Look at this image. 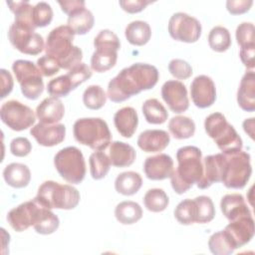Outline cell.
<instances>
[{"label":"cell","instance_id":"25","mask_svg":"<svg viewBox=\"0 0 255 255\" xmlns=\"http://www.w3.org/2000/svg\"><path fill=\"white\" fill-rule=\"evenodd\" d=\"M114 124L118 132L127 138L133 135L138 125V116L132 107H124L114 116Z\"/></svg>","mask_w":255,"mask_h":255},{"label":"cell","instance_id":"19","mask_svg":"<svg viewBox=\"0 0 255 255\" xmlns=\"http://www.w3.org/2000/svg\"><path fill=\"white\" fill-rule=\"evenodd\" d=\"M31 135L42 146H55L65 139L66 127L63 124L39 123L31 128Z\"/></svg>","mask_w":255,"mask_h":255},{"label":"cell","instance_id":"50","mask_svg":"<svg viewBox=\"0 0 255 255\" xmlns=\"http://www.w3.org/2000/svg\"><path fill=\"white\" fill-rule=\"evenodd\" d=\"M120 5L122 9L128 13L134 14L145 9L147 5L152 3L150 0H121Z\"/></svg>","mask_w":255,"mask_h":255},{"label":"cell","instance_id":"4","mask_svg":"<svg viewBox=\"0 0 255 255\" xmlns=\"http://www.w3.org/2000/svg\"><path fill=\"white\" fill-rule=\"evenodd\" d=\"M80 197V192L76 187L54 180H46L39 186L35 199L49 209L70 210L79 204Z\"/></svg>","mask_w":255,"mask_h":255},{"label":"cell","instance_id":"16","mask_svg":"<svg viewBox=\"0 0 255 255\" xmlns=\"http://www.w3.org/2000/svg\"><path fill=\"white\" fill-rule=\"evenodd\" d=\"M39 206V202L34 198L12 208L7 214L9 225L17 232H22L33 226Z\"/></svg>","mask_w":255,"mask_h":255},{"label":"cell","instance_id":"39","mask_svg":"<svg viewBox=\"0 0 255 255\" xmlns=\"http://www.w3.org/2000/svg\"><path fill=\"white\" fill-rule=\"evenodd\" d=\"M107 95L104 89L99 85L89 86L83 94V103L90 110H99L107 102Z\"/></svg>","mask_w":255,"mask_h":255},{"label":"cell","instance_id":"52","mask_svg":"<svg viewBox=\"0 0 255 255\" xmlns=\"http://www.w3.org/2000/svg\"><path fill=\"white\" fill-rule=\"evenodd\" d=\"M0 75H1V99H4L12 92L14 81L10 72L5 69L0 70Z\"/></svg>","mask_w":255,"mask_h":255},{"label":"cell","instance_id":"42","mask_svg":"<svg viewBox=\"0 0 255 255\" xmlns=\"http://www.w3.org/2000/svg\"><path fill=\"white\" fill-rule=\"evenodd\" d=\"M53 19V10L47 2H38L33 6L32 21L35 28H43L48 26Z\"/></svg>","mask_w":255,"mask_h":255},{"label":"cell","instance_id":"43","mask_svg":"<svg viewBox=\"0 0 255 255\" xmlns=\"http://www.w3.org/2000/svg\"><path fill=\"white\" fill-rule=\"evenodd\" d=\"M47 91L52 97L60 98L67 97L71 91H73L72 83L67 75L59 76L52 79L47 85Z\"/></svg>","mask_w":255,"mask_h":255},{"label":"cell","instance_id":"21","mask_svg":"<svg viewBox=\"0 0 255 255\" xmlns=\"http://www.w3.org/2000/svg\"><path fill=\"white\" fill-rule=\"evenodd\" d=\"M65 115V107L62 101L56 97L44 99L36 109V117L40 123L47 125L58 124Z\"/></svg>","mask_w":255,"mask_h":255},{"label":"cell","instance_id":"13","mask_svg":"<svg viewBox=\"0 0 255 255\" xmlns=\"http://www.w3.org/2000/svg\"><path fill=\"white\" fill-rule=\"evenodd\" d=\"M168 33L176 41L184 43H194L200 36L202 27L200 22L183 12L174 13L168 21Z\"/></svg>","mask_w":255,"mask_h":255},{"label":"cell","instance_id":"18","mask_svg":"<svg viewBox=\"0 0 255 255\" xmlns=\"http://www.w3.org/2000/svg\"><path fill=\"white\" fill-rule=\"evenodd\" d=\"M224 163L225 156L223 152L206 155L202 159L203 174L199 183L196 184L197 187L206 189L214 182H221L224 172Z\"/></svg>","mask_w":255,"mask_h":255},{"label":"cell","instance_id":"30","mask_svg":"<svg viewBox=\"0 0 255 255\" xmlns=\"http://www.w3.org/2000/svg\"><path fill=\"white\" fill-rule=\"evenodd\" d=\"M142 185V178L135 171H125L120 173L115 180V188L117 192L129 196L135 194Z\"/></svg>","mask_w":255,"mask_h":255},{"label":"cell","instance_id":"38","mask_svg":"<svg viewBox=\"0 0 255 255\" xmlns=\"http://www.w3.org/2000/svg\"><path fill=\"white\" fill-rule=\"evenodd\" d=\"M208 247L214 255H229L235 250L224 230L213 233L208 240Z\"/></svg>","mask_w":255,"mask_h":255},{"label":"cell","instance_id":"24","mask_svg":"<svg viewBox=\"0 0 255 255\" xmlns=\"http://www.w3.org/2000/svg\"><path fill=\"white\" fill-rule=\"evenodd\" d=\"M220 208L223 215L229 220H235L241 216L252 215L244 197L240 193L225 194L220 201Z\"/></svg>","mask_w":255,"mask_h":255},{"label":"cell","instance_id":"29","mask_svg":"<svg viewBox=\"0 0 255 255\" xmlns=\"http://www.w3.org/2000/svg\"><path fill=\"white\" fill-rule=\"evenodd\" d=\"M125 36L131 45L143 46L151 37V29L147 22L135 20L128 24L125 30Z\"/></svg>","mask_w":255,"mask_h":255},{"label":"cell","instance_id":"1","mask_svg":"<svg viewBox=\"0 0 255 255\" xmlns=\"http://www.w3.org/2000/svg\"><path fill=\"white\" fill-rule=\"evenodd\" d=\"M158 77L156 67L145 63L132 64L110 81L107 96L114 103L125 102L142 91L152 89Z\"/></svg>","mask_w":255,"mask_h":255},{"label":"cell","instance_id":"34","mask_svg":"<svg viewBox=\"0 0 255 255\" xmlns=\"http://www.w3.org/2000/svg\"><path fill=\"white\" fill-rule=\"evenodd\" d=\"M144 207L151 212H161L169 204V198L161 188H151L143 196Z\"/></svg>","mask_w":255,"mask_h":255},{"label":"cell","instance_id":"7","mask_svg":"<svg viewBox=\"0 0 255 255\" xmlns=\"http://www.w3.org/2000/svg\"><path fill=\"white\" fill-rule=\"evenodd\" d=\"M95 52L91 58V68L103 73L116 66L118 51L121 48L119 37L111 30L104 29L94 39Z\"/></svg>","mask_w":255,"mask_h":255},{"label":"cell","instance_id":"46","mask_svg":"<svg viewBox=\"0 0 255 255\" xmlns=\"http://www.w3.org/2000/svg\"><path fill=\"white\" fill-rule=\"evenodd\" d=\"M168 71L178 80L188 79L193 73L191 66L182 59H172L168 64Z\"/></svg>","mask_w":255,"mask_h":255},{"label":"cell","instance_id":"5","mask_svg":"<svg viewBox=\"0 0 255 255\" xmlns=\"http://www.w3.org/2000/svg\"><path fill=\"white\" fill-rule=\"evenodd\" d=\"M75 139L94 150H105L111 144L112 133L108 124L101 118H83L73 126Z\"/></svg>","mask_w":255,"mask_h":255},{"label":"cell","instance_id":"51","mask_svg":"<svg viewBox=\"0 0 255 255\" xmlns=\"http://www.w3.org/2000/svg\"><path fill=\"white\" fill-rule=\"evenodd\" d=\"M254 54H255V45H249V46L240 48L239 56H240L241 62L249 70H253L255 66Z\"/></svg>","mask_w":255,"mask_h":255},{"label":"cell","instance_id":"31","mask_svg":"<svg viewBox=\"0 0 255 255\" xmlns=\"http://www.w3.org/2000/svg\"><path fill=\"white\" fill-rule=\"evenodd\" d=\"M115 216L120 223L130 225L142 217V208L137 202L130 200L122 201L115 208Z\"/></svg>","mask_w":255,"mask_h":255},{"label":"cell","instance_id":"17","mask_svg":"<svg viewBox=\"0 0 255 255\" xmlns=\"http://www.w3.org/2000/svg\"><path fill=\"white\" fill-rule=\"evenodd\" d=\"M224 231L235 249L244 246L254 236L255 228L252 215L241 216L230 221L224 228Z\"/></svg>","mask_w":255,"mask_h":255},{"label":"cell","instance_id":"53","mask_svg":"<svg viewBox=\"0 0 255 255\" xmlns=\"http://www.w3.org/2000/svg\"><path fill=\"white\" fill-rule=\"evenodd\" d=\"M59 5L61 6V9L64 13L66 14H70L71 12H73L74 10L81 8V7H85L86 3L83 0H70V1H58Z\"/></svg>","mask_w":255,"mask_h":255},{"label":"cell","instance_id":"12","mask_svg":"<svg viewBox=\"0 0 255 255\" xmlns=\"http://www.w3.org/2000/svg\"><path fill=\"white\" fill-rule=\"evenodd\" d=\"M0 118L9 128L15 131L27 129L36 121L33 110L16 100L7 101L1 106Z\"/></svg>","mask_w":255,"mask_h":255},{"label":"cell","instance_id":"41","mask_svg":"<svg viewBox=\"0 0 255 255\" xmlns=\"http://www.w3.org/2000/svg\"><path fill=\"white\" fill-rule=\"evenodd\" d=\"M197 206L196 223L204 224L213 220L215 216V207L209 196L200 195L194 198Z\"/></svg>","mask_w":255,"mask_h":255},{"label":"cell","instance_id":"8","mask_svg":"<svg viewBox=\"0 0 255 255\" xmlns=\"http://www.w3.org/2000/svg\"><path fill=\"white\" fill-rule=\"evenodd\" d=\"M224 172L221 182L227 188L242 189L252 174L250 154L240 149L224 153Z\"/></svg>","mask_w":255,"mask_h":255},{"label":"cell","instance_id":"23","mask_svg":"<svg viewBox=\"0 0 255 255\" xmlns=\"http://www.w3.org/2000/svg\"><path fill=\"white\" fill-rule=\"evenodd\" d=\"M237 103L245 112L251 113L255 110V73L253 70L247 71L240 81Z\"/></svg>","mask_w":255,"mask_h":255},{"label":"cell","instance_id":"36","mask_svg":"<svg viewBox=\"0 0 255 255\" xmlns=\"http://www.w3.org/2000/svg\"><path fill=\"white\" fill-rule=\"evenodd\" d=\"M208 44L215 52L222 53L227 51L231 46V36L228 29L223 26L213 27L208 34Z\"/></svg>","mask_w":255,"mask_h":255},{"label":"cell","instance_id":"3","mask_svg":"<svg viewBox=\"0 0 255 255\" xmlns=\"http://www.w3.org/2000/svg\"><path fill=\"white\" fill-rule=\"evenodd\" d=\"M75 33L68 25L54 28L47 36L45 44L46 55L57 60L60 67L70 70L83 59V51L73 45Z\"/></svg>","mask_w":255,"mask_h":255},{"label":"cell","instance_id":"10","mask_svg":"<svg viewBox=\"0 0 255 255\" xmlns=\"http://www.w3.org/2000/svg\"><path fill=\"white\" fill-rule=\"evenodd\" d=\"M12 71L25 98L34 101L42 95L43 75L37 65L28 60H17L12 64Z\"/></svg>","mask_w":255,"mask_h":255},{"label":"cell","instance_id":"54","mask_svg":"<svg viewBox=\"0 0 255 255\" xmlns=\"http://www.w3.org/2000/svg\"><path fill=\"white\" fill-rule=\"evenodd\" d=\"M243 128L245 132L253 139L254 138V118L246 119L243 122Z\"/></svg>","mask_w":255,"mask_h":255},{"label":"cell","instance_id":"28","mask_svg":"<svg viewBox=\"0 0 255 255\" xmlns=\"http://www.w3.org/2000/svg\"><path fill=\"white\" fill-rule=\"evenodd\" d=\"M67 22L75 35H85L93 28L95 18L89 9L81 7L68 15Z\"/></svg>","mask_w":255,"mask_h":255},{"label":"cell","instance_id":"2","mask_svg":"<svg viewBox=\"0 0 255 255\" xmlns=\"http://www.w3.org/2000/svg\"><path fill=\"white\" fill-rule=\"evenodd\" d=\"M177 167L170 176L172 189L177 194L185 193L194 183L198 184L203 174L202 153L194 145H185L176 151Z\"/></svg>","mask_w":255,"mask_h":255},{"label":"cell","instance_id":"15","mask_svg":"<svg viewBox=\"0 0 255 255\" xmlns=\"http://www.w3.org/2000/svg\"><path fill=\"white\" fill-rule=\"evenodd\" d=\"M190 96L199 109L211 107L216 100V88L213 80L206 75H199L190 84Z\"/></svg>","mask_w":255,"mask_h":255},{"label":"cell","instance_id":"14","mask_svg":"<svg viewBox=\"0 0 255 255\" xmlns=\"http://www.w3.org/2000/svg\"><path fill=\"white\" fill-rule=\"evenodd\" d=\"M161 97L169 110L175 114H181L189 107L186 87L180 81L169 80L165 82L161 87Z\"/></svg>","mask_w":255,"mask_h":255},{"label":"cell","instance_id":"37","mask_svg":"<svg viewBox=\"0 0 255 255\" xmlns=\"http://www.w3.org/2000/svg\"><path fill=\"white\" fill-rule=\"evenodd\" d=\"M175 219L183 225H190L196 223L197 206L194 199L186 198L180 201L174 209Z\"/></svg>","mask_w":255,"mask_h":255},{"label":"cell","instance_id":"22","mask_svg":"<svg viewBox=\"0 0 255 255\" xmlns=\"http://www.w3.org/2000/svg\"><path fill=\"white\" fill-rule=\"evenodd\" d=\"M170 142V136L163 129H146L137 137L138 147L145 152L162 151Z\"/></svg>","mask_w":255,"mask_h":255},{"label":"cell","instance_id":"6","mask_svg":"<svg viewBox=\"0 0 255 255\" xmlns=\"http://www.w3.org/2000/svg\"><path fill=\"white\" fill-rule=\"evenodd\" d=\"M204 128L223 153L242 149V138L221 113L210 114L204 121Z\"/></svg>","mask_w":255,"mask_h":255},{"label":"cell","instance_id":"44","mask_svg":"<svg viewBox=\"0 0 255 255\" xmlns=\"http://www.w3.org/2000/svg\"><path fill=\"white\" fill-rule=\"evenodd\" d=\"M72 83L73 90L92 77V70L85 63L81 62L71 68L66 74Z\"/></svg>","mask_w":255,"mask_h":255},{"label":"cell","instance_id":"48","mask_svg":"<svg viewBox=\"0 0 255 255\" xmlns=\"http://www.w3.org/2000/svg\"><path fill=\"white\" fill-rule=\"evenodd\" d=\"M32 144L27 137H15L10 142V151L13 155L23 157L31 152Z\"/></svg>","mask_w":255,"mask_h":255},{"label":"cell","instance_id":"32","mask_svg":"<svg viewBox=\"0 0 255 255\" xmlns=\"http://www.w3.org/2000/svg\"><path fill=\"white\" fill-rule=\"evenodd\" d=\"M168 129L176 139H185L194 135L195 124L186 116H176L168 122Z\"/></svg>","mask_w":255,"mask_h":255},{"label":"cell","instance_id":"35","mask_svg":"<svg viewBox=\"0 0 255 255\" xmlns=\"http://www.w3.org/2000/svg\"><path fill=\"white\" fill-rule=\"evenodd\" d=\"M90 172L94 179L99 180L108 174L111 168L110 157L102 150H97L90 155Z\"/></svg>","mask_w":255,"mask_h":255},{"label":"cell","instance_id":"45","mask_svg":"<svg viewBox=\"0 0 255 255\" xmlns=\"http://www.w3.org/2000/svg\"><path fill=\"white\" fill-rule=\"evenodd\" d=\"M255 29L251 22H243L239 24L236 28L235 36L237 44L241 47L255 45Z\"/></svg>","mask_w":255,"mask_h":255},{"label":"cell","instance_id":"49","mask_svg":"<svg viewBox=\"0 0 255 255\" xmlns=\"http://www.w3.org/2000/svg\"><path fill=\"white\" fill-rule=\"evenodd\" d=\"M253 5L252 0H228L226 2V8L232 15H240L250 10Z\"/></svg>","mask_w":255,"mask_h":255},{"label":"cell","instance_id":"33","mask_svg":"<svg viewBox=\"0 0 255 255\" xmlns=\"http://www.w3.org/2000/svg\"><path fill=\"white\" fill-rule=\"evenodd\" d=\"M142 114L145 121L152 125H161L166 122L168 118V113L164 106L154 98L147 99L141 107Z\"/></svg>","mask_w":255,"mask_h":255},{"label":"cell","instance_id":"26","mask_svg":"<svg viewBox=\"0 0 255 255\" xmlns=\"http://www.w3.org/2000/svg\"><path fill=\"white\" fill-rule=\"evenodd\" d=\"M3 178L9 186L23 188L26 187L31 180V171L24 163L12 162L5 166L3 170Z\"/></svg>","mask_w":255,"mask_h":255},{"label":"cell","instance_id":"9","mask_svg":"<svg viewBox=\"0 0 255 255\" xmlns=\"http://www.w3.org/2000/svg\"><path fill=\"white\" fill-rule=\"evenodd\" d=\"M54 165L60 176L69 183L79 184L85 178V158L82 151L76 146L60 149L54 157Z\"/></svg>","mask_w":255,"mask_h":255},{"label":"cell","instance_id":"11","mask_svg":"<svg viewBox=\"0 0 255 255\" xmlns=\"http://www.w3.org/2000/svg\"><path fill=\"white\" fill-rule=\"evenodd\" d=\"M8 39L16 50L26 55H38L45 48L43 37L34 28L15 21L9 27Z\"/></svg>","mask_w":255,"mask_h":255},{"label":"cell","instance_id":"40","mask_svg":"<svg viewBox=\"0 0 255 255\" xmlns=\"http://www.w3.org/2000/svg\"><path fill=\"white\" fill-rule=\"evenodd\" d=\"M59 225V217L54 212H52L51 209L44 207L39 220L33 227L37 233L42 235H49L54 233L58 229Z\"/></svg>","mask_w":255,"mask_h":255},{"label":"cell","instance_id":"47","mask_svg":"<svg viewBox=\"0 0 255 255\" xmlns=\"http://www.w3.org/2000/svg\"><path fill=\"white\" fill-rule=\"evenodd\" d=\"M37 67L45 77H51L57 74L61 69L57 60L48 55L42 56L37 60Z\"/></svg>","mask_w":255,"mask_h":255},{"label":"cell","instance_id":"27","mask_svg":"<svg viewBox=\"0 0 255 255\" xmlns=\"http://www.w3.org/2000/svg\"><path fill=\"white\" fill-rule=\"evenodd\" d=\"M111 164L116 167H127L133 163L136 153L134 148L124 141L116 140L110 145Z\"/></svg>","mask_w":255,"mask_h":255},{"label":"cell","instance_id":"20","mask_svg":"<svg viewBox=\"0 0 255 255\" xmlns=\"http://www.w3.org/2000/svg\"><path fill=\"white\" fill-rule=\"evenodd\" d=\"M145 176L151 180H163L173 172V159L166 153L148 156L143 163Z\"/></svg>","mask_w":255,"mask_h":255}]
</instances>
